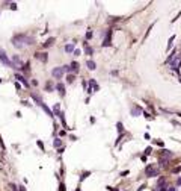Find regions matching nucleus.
<instances>
[{"label": "nucleus", "mask_w": 181, "mask_h": 191, "mask_svg": "<svg viewBox=\"0 0 181 191\" xmlns=\"http://www.w3.org/2000/svg\"><path fill=\"white\" fill-rule=\"evenodd\" d=\"M74 76H73V74H68V76H67V80H68V84H73V82H74Z\"/></svg>", "instance_id": "24"}, {"label": "nucleus", "mask_w": 181, "mask_h": 191, "mask_svg": "<svg viewBox=\"0 0 181 191\" xmlns=\"http://www.w3.org/2000/svg\"><path fill=\"white\" fill-rule=\"evenodd\" d=\"M76 191H82V190H80V188H77V190H76Z\"/></svg>", "instance_id": "37"}, {"label": "nucleus", "mask_w": 181, "mask_h": 191, "mask_svg": "<svg viewBox=\"0 0 181 191\" xmlns=\"http://www.w3.org/2000/svg\"><path fill=\"white\" fill-rule=\"evenodd\" d=\"M45 90H47V91H53V84H52V82H47V85H45Z\"/></svg>", "instance_id": "23"}, {"label": "nucleus", "mask_w": 181, "mask_h": 191, "mask_svg": "<svg viewBox=\"0 0 181 191\" xmlns=\"http://www.w3.org/2000/svg\"><path fill=\"white\" fill-rule=\"evenodd\" d=\"M0 62H2V64H5V65H8V67H11V68H14L12 61H9L8 55H6V52H5L3 49H0Z\"/></svg>", "instance_id": "4"}, {"label": "nucleus", "mask_w": 181, "mask_h": 191, "mask_svg": "<svg viewBox=\"0 0 181 191\" xmlns=\"http://www.w3.org/2000/svg\"><path fill=\"white\" fill-rule=\"evenodd\" d=\"M177 187H181V177H178V179H177Z\"/></svg>", "instance_id": "33"}, {"label": "nucleus", "mask_w": 181, "mask_h": 191, "mask_svg": "<svg viewBox=\"0 0 181 191\" xmlns=\"http://www.w3.org/2000/svg\"><path fill=\"white\" fill-rule=\"evenodd\" d=\"M173 40H175V35H172V36L169 38V43H168V47H169V49L172 47V41H173Z\"/></svg>", "instance_id": "25"}, {"label": "nucleus", "mask_w": 181, "mask_h": 191, "mask_svg": "<svg viewBox=\"0 0 181 191\" xmlns=\"http://www.w3.org/2000/svg\"><path fill=\"white\" fill-rule=\"evenodd\" d=\"M20 191H26V188L24 187H20Z\"/></svg>", "instance_id": "36"}, {"label": "nucleus", "mask_w": 181, "mask_h": 191, "mask_svg": "<svg viewBox=\"0 0 181 191\" xmlns=\"http://www.w3.org/2000/svg\"><path fill=\"white\" fill-rule=\"evenodd\" d=\"M56 90L59 91V94H60V97H65V85L62 84V82H59L57 85H56Z\"/></svg>", "instance_id": "8"}, {"label": "nucleus", "mask_w": 181, "mask_h": 191, "mask_svg": "<svg viewBox=\"0 0 181 191\" xmlns=\"http://www.w3.org/2000/svg\"><path fill=\"white\" fill-rule=\"evenodd\" d=\"M69 68H71V71H74V73H77V71H78V64H77V62H71V65H69Z\"/></svg>", "instance_id": "18"}, {"label": "nucleus", "mask_w": 181, "mask_h": 191, "mask_svg": "<svg viewBox=\"0 0 181 191\" xmlns=\"http://www.w3.org/2000/svg\"><path fill=\"white\" fill-rule=\"evenodd\" d=\"M88 176H91V173H89V171H83V173H82V176H80V181H85Z\"/></svg>", "instance_id": "21"}, {"label": "nucleus", "mask_w": 181, "mask_h": 191, "mask_svg": "<svg viewBox=\"0 0 181 191\" xmlns=\"http://www.w3.org/2000/svg\"><path fill=\"white\" fill-rule=\"evenodd\" d=\"M162 156H164V158H172L173 153L171 152V150H168V149H162Z\"/></svg>", "instance_id": "13"}, {"label": "nucleus", "mask_w": 181, "mask_h": 191, "mask_svg": "<svg viewBox=\"0 0 181 191\" xmlns=\"http://www.w3.org/2000/svg\"><path fill=\"white\" fill-rule=\"evenodd\" d=\"M15 88H17L18 91H20V90H21V85H20V84H18V82H15Z\"/></svg>", "instance_id": "32"}, {"label": "nucleus", "mask_w": 181, "mask_h": 191, "mask_svg": "<svg viewBox=\"0 0 181 191\" xmlns=\"http://www.w3.org/2000/svg\"><path fill=\"white\" fill-rule=\"evenodd\" d=\"M145 174H147L148 177H155V176L160 174V168L155 167L154 164H149V165H147V168H145Z\"/></svg>", "instance_id": "2"}, {"label": "nucleus", "mask_w": 181, "mask_h": 191, "mask_svg": "<svg viewBox=\"0 0 181 191\" xmlns=\"http://www.w3.org/2000/svg\"><path fill=\"white\" fill-rule=\"evenodd\" d=\"M180 170H181V167H178V168H173V173H178Z\"/></svg>", "instance_id": "35"}, {"label": "nucleus", "mask_w": 181, "mask_h": 191, "mask_svg": "<svg viewBox=\"0 0 181 191\" xmlns=\"http://www.w3.org/2000/svg\"><path fill=\"white\" fill-rule=\"evenodd\" d=\"M15 79H18V82H21L23 85L26 88H29V82H27V79L23 76V74H20V73H15Z\"/></svg>", "instance_id": "7"}, {"label": "nucleus", "mask_w": 181, "mask_h": 191, "mask_svg": "<svg viewBox=\"0 0 181 191\" xmlns=\"http://www.w3.org/2000/svg\"><path fill=\"white\" fill-rule=\"evenodd\" d=\"M103 47H110L112 46V29H107L106 35L103 36Z\"/></svg>", "instance_id": "3"}, {"label": "nucleus", "mask_w": 181, "mask_h": 191, "mask_svg": "<svg viewBox=\"0 0 181 191\" xmlns=\"http://www.w3.org/2000/svg\"><path fill=\"white\" fill-rule=\"evenodd\" d=\"M11 9H14V11H15V9H17V5H15V3H12V5H11Z\"/></svg>", "instance_id": "34"}, {"label": "nucleus", "mask_w": 181, "mask_h": 191, "mask_svg": "<svg viewBox=\"0 0 181 191\" xmlns=\"http://www.w3.org/2000/svg\"><path fill=\"white\" fill-rule=\"evenodd\" d=\"M151 153H153V147H147V149H145V156H147V155H151Z\"/></svg>", "instance_id": "26"}, {"label": "nucleus", "mask_w": 181, "mask_h": 191, "mask_svg": "<svg viewBox=\"0 0 181 191\" xmlns=\"http://www.w3.org/2000/svg\"><path fill=\"white\" fill-rule=\"evenodd\" d=\"M168 191H178V188H175V187H169Z\"/></svg>", "instance_id": "30"}, {"label": "nucleus", "mask_w": 181, "mask_h": 191, "mask_svg": "<svg viewBox=\"0 0 181 191\" xmlns=\"http://www.w3.org/2000/svg\"><path fill=\"white\" fill-rule=\"evenodd\" d=\"M140 111H142V109L136 105V106H133V108H131V115H133V117H137L139 114H140Z\"/></svg>", "instance_id": "12"}, {"label": "nucleus", "mask_w": 181, "mask_h": 191, "mask_svg": "<svg viewBox=\"0 0 181 191\" xmlns=\"http://www.w3.org/2000/svg\"><path fill=\"white\" fill-rule=\"evenodd\" d=\"M32 97H33V100H35V102H36V103H38V105H39V106H41V108L44 109V111H45V114H47V115H50V117H54V114H53L52 111H50V108H48L47 105L44 103V100L41 99V97H39V96H38V94H35V93H33V94H32Z\"/></svg>", "instance_id": "1"}, {"label": "nucleus", "mask_w": 181, "mask_h": 191, "mask_svg": "<svg viewBox=\"0 0 181 191\" xmlns=\"http://www.w3.org/2000/svg\"><path fill=\"white\" fill-rule=\"evenodd\" d=\"M121 176H122V177H125V176H128V170H127V171H122V173H121Z\"/></svg>", "instance_id": "31"}, {"label": "nucleus", "mask_w": 181, "mask_h": 191, "mask_svg": "<svg viewBox=\"0 0 181 191\" xmlns=\"http://www.w3.org/2000/svg\"><path fill=\"white\" fill-rule=\"evenodd\" d=\"M171 67L172 70H178L181 67V53L180 55H175L172 58V61H171Z\"/></svg>", "instance_id": "5"}, {"label": "nucleus", "mask_w": 181, "mask_h": 191, "mask_svg": "<svg viewBox=\"0 0 181 191\" xmlns=\"http://www.w3.org/2000/svg\"><path fill=\"white\" fill-rule=\"evenodd\" d=\"M116 130L119 132V135H122V133H124V126H122V123H121V122L116 123Z\"/></svg>", "instance_id": "17"}, {"label": "nucleus", "mask_w": 181, "mask_h": 191, "mask_svg": "<svg viewBox=\"0 0 181 191\" xmlns=\"http://www.w3.org/2000/svg\"><path fill=\"white\" fill-rule=\"evenodd\" d=\"M0 82H2V79H0Z\"/></svg>", "instance_id": "38"}, {"label": "nucleus", "mask_w": 181, "mask_h": 191, "mask_svg": "<svg viewBox=\"0 0 181 191\" xmlns=\"http://www.w3.org/2000/svg\"><path fill=\"white\" fill-rule=\"evenodd\" d=\"M53 147H56V149L62 147V141H60V138H54V141H53Z\"/></svg>", "instance_id": "15"}, {"label": "nucleus", "mask_w": 181, "mask_h": 191, "mask_svg": "<svg viewBox=\"0 0 181 191\" xmlns=\"http://www.w3.org/2000/svg\"><path fill=\"white\" fill-rule=\"evenodd\" d=\"M83 44H85V52H86V55L92 56V55H94V49H92V47H91L88 43H83Z\"/></svg>", "instance_id": "11"}, {"label": "nucleus", "mask_w": 181, "mask_h": 191, "mask_svg": "<svg viewBox=\"0 0 181 191\" xmlns=\"http://www.w3.org/2000/svg\"><path fill=\"white\" fill-rule=\"evenodd\" d=\"M158 164L162 165V167H166V165H168V159H163V158H160V159H158Z\"/></svg>", "instance_id": "20"}, {"label": "nucleus", "mask_w": 181, "mask_h": 191, "mask_svg": "<svg viewBox=\"0 0 181 191\" xmlns=\"http://www.w3.org/2000/svg\"><path fill=\"white\" fill-rule=\"evenodd\" d=\"M59 191H65V183H63V182H60V185H59Z\"/></svg>", "instance_id": "29"}, {"label": "nucleus", "mask_w": 181, "mask_h": 191, "mask_svg": "<svg viewBox=\"0 0 181 191\" xmlns=\"http://www.w3.org/2000/svg\"><path fill=\"white\" fill-rule=\"evenodd\" d=\"M52 74H53L54 79H62V76H63L65 73H63V68H62V67H56V68H53Z\"/></svg>", "instance_id": "6"}, {"label": "nucleus", "mask_w": 181, "mask_h": 191, "mask_svg": "<svg viewBox=\"0 0 181 191\" xmlns=\"http://www.w3.org/2000/svg\"><path fill=\"white\" fill-rule=\"evenodd\" d=\"M65 52H67V53H73V52H74V44H68V46H65Z\"/></svg>", "instance_id": "19"}, {"label": "nucleus", "mask_w": 181, "mask_h": 191, "mask_svg": "<svg viewBox=\"0 0 181 191\" xmlns=\"http://www.w3.org/2000/svg\"><path fill=\"white\" fill-rule=\"evenodd\" d=\"M35 56H36L38 59H41L42 62H47V61H48V56H47V53H35Z\"/></svg>", "instance_id": "10"}, {"label": "nucleus", "mask_w": 181, "mask_h": 191, "mask_svg": "<svg viewBox=\"0 0 181 191\" xmlns=\"http://www.w3.org/2000/svg\"><path fill=\"white\" fill-rule=\"evenodd\" d=\"M86 65H88V68H89V70H95V68H97V64H95L92 59H89V61L86 62Z\"/></svg>", "instance_id": "16"}, {"label": "nucleus", "mask_w": 181, "mask_h": 191, "mask_svg": "<svg viewBox=\"0 0 181 191\" xmlns=\"http://www.w3.org/2000/svg\"><path fill=\"white\" fill-rule=\"evenodd\" d=\"M53 111H54V114H56V115H57V114L60 112V106H59V103H56V105H54V108H53Z\"/></svg>", "instance_id": "22"}, {"label": "nucleus", "mask_w": 181, "mask_h": 191, "mask_svg": "<svg viewBox=\"0 0 181 191\" xmlns=\"http://www.w3.org/2000/svg\"><path fill=\"white\" fill-rule=\"evenodd\" d=\"M89 88L92 90V93H94V91H98V90H100L98 84L95 82V79H91V80H89Z\"/></svg>", "instance_id": "9"}, {"label": "nucleus", "mask_w": 181, "mask_h": 191, "mask_svg": "<svg viewBox=\"0 0 181 191\" xmlns=\"http://www.w3.org/2000/svg\"><path fill=\"white\" fill-rule=\"evenodd\" d=\"M53 43H54V38H48V40H47V41L42 44V47H44V49H47V47L53 46Z\"/></svg>", "instance_id": "14"}, {"label": "nucleus", "mask_w": 181, "mask_h": 191, "mask_svg": "<svg viewBox=\"0 0 181 191\" xmlns=\"http://www.w3.org/2000/svg\"><path fill=\"white\" fill-rule=\"evenodd\" d=\"M92 35H94V34H92V30H88V32H86V41L92 38Z\"/></svg>", "instance_id": "27"}, {"label": "nucleus", "mask_w": 181, "mask_h": 191, "mask_svg": "<svg viewBox=\"0 0 181 191\" xmlns=\"http://www.w3.org/2000/svg\"><path fill=\"white\" fill-rule=\"evenodd\" d=\"M36 144H38V147H39V149H41V150H42V152H44V144H42V143H41V141H39V139L36 141Z\"/></svg>", "instance_id": "28"}]
</instances>
